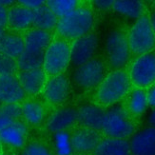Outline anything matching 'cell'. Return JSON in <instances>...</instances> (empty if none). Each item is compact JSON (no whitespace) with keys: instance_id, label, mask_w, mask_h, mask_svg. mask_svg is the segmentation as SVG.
<instances>
[{"instance_id":"6da1fadb","label":"cell","mask_w":155,"mask_h":155,"mask_svg":"<svg viewBox=\"0 0 155 155\" xmlns=\"http://www.w3.org/2000/svg\"><path fill=\"white\" fill-rule=\"evenodd\" d=\"M131 82L129 74L122 71H113L102 80L95 91L96 102L104 107L113 106L129 94Z\"/></svg>"},{"instance_id":"7a4b0ae2","label":"cell","mask_w":155,"mask_h":155,"mask_svg":"<svg viewBox=\"0 0 155 155\" xmlns=\"http://www.w3.org/2000/svg\"><path fill=\"white\" fill-rule=\"evenodd\" d=\"M93 13L86 7L77 8L58 20L56 31L64 39L75 40L91 33L93 27Z\"/></svg>"},{"instance_id":"3957f363","label":"cell","mask_w":155,"mask_h":155,"mask_svg":"<svg viewBox=\"0 0 155 155\" xmlns=\"http://www.w3.org/2000/svg\"><path fill=\"white\" fill-rule=\"evenodd\" d=\"M102 131L107 137L127 140L135 133V125L122 106H113L105 112Z\"/></svg>"},{"instance_id":"277c9868","label":"cell","mask_w":155,"mask_h":155,"mask_svg":"<svg viewBox=\"0 0 155 155\" xmlns=\"http://www.w3.org/2000/svg\"><path fill=\"white\" fill-rule=\"evenodd\" d=\"M131 52L142 55L155 48V31L150 18L143 15L136 20L127 36Z\"/></svg>"},{"instance_id":"5b68a950","label":"cell","mask_w":155,"mask_h":155,"mask_svg":"<svg viewBox=\"0 0 155 155\" xmlns=\"http://www.w3.org/2000/svg\"><path fill=\"white\" fill-rule=\"evenodd\" d=\"M71 64V44L66 40L51 41L44 54L42 69L47 75L63 74Z\"/></svg>"},{"instance_id":"8992f818","label":"cell","mask_w":155,"mask_h":155,"mask_svg":"<svg viewBox=\"0 0 155 155\" xmlns=\"http://www.w3.org/2000/svg\"><path fill=\"white\" fill-rule=\"evenodd\" d=\"M106 53L110 66L114 70L125 67L130 56L127 36L121 31H112L106 40Z\"/></svg>"},{"instance_id":"52a82bcc","label":"cell","mask_w":155,"mask_h":155,"mask_svg":"<svg viewBox=\"0 0 155 155\" xmlns=\"http://www.w3.org/2000/svg\"><path fill=\"white\" fill-rule=\"evenodd\" d=\"M130 82L138 89H145L155 82V52L139 55L130 65Z\"/></svg>"},{"instance_id":"ba28073f","label":"cell","mask_w":155,"mask_h":155,"mask_svg":"<svg viewBox=\"0 0 155 155\" xmlns=\"http://www.w3.org/2000/svg\"><path fill=\"white\" fill-rule=\"evenodd\" d=\"M106 76L104 63L99 59H91L75 69L72 79L75 85L82 90H91L98 87Z\"/></svg>"},{"instance_id":"9c48e42d","label":"cell","mask_w":155,"mask_h":155,"mask_svg":"<svg viewBox=\"0 0 155 155\" xmlns=\"http://www.w3.org/2000/svg\"><path fill=\"white\" fill-rule=\"evenodd\" d=\"M98 46V38L94 33L73 40L71 45V63L76 68L93 59Z\"/></svg>"},{"instance_id":"30bf717a","label":"cell","mask_w":155,"mask_h":155,"mask_svg":"<svg viewBox=\"0 0 155 155\" xmlns=\"http://www.w3.org/2000/svg\"><path fill=\"white\" fill-rule=\"evenodd\" d=\"M28 134V125L22 120H15L0 130V142L12 150H23Z\"/></svg>"},{"instance_id":"8fae6325","label":"cell","mask_w":155,"mask_h":155,"mask_svg":"<svg viewBox=\"0 0 155 155\" xmlns=\"http://www.w3.org/2000/svg\"><path fill=\"white\" fill-rule=\"evenodd\" d=\"M70 91V80L64 74H59L47 79L42 93L49 104L61 105L68 99Z\"/></svg>"},{"instance_id":"7c38bea8","label":"cell","mask_w":155,"mask_h":155,"mask_svg":"<svg viewBox=\"0 0 155 155\" xmlns=\"http://www.w3.org/2000/svg\"><path fill=\"white\" fill-rule=\"evenodd\" d=\"M101 140L102 137L98 130L87 129V127L78 129L71 135L73 152L78 154L93 152Z\"/></svg>"},{"instance_id":"4fadbf2b","label":"cell","mask_w":155,"mask_h":155,"mask_svg":"<svg viewBox=\"0 0 155 155\" xmlns=\"http://www.w3.org/2000/svg\"><path fill=\"white\" fill-rule=\"evenodd\" d=\"M77 122V110L71 107H61L53 111L47 119L46 127L49 132L55 134L67 131Z\"/></svg>"},{"instance_id":"5bb4252c","label":"cell","mask_w":155,"mask_h":155,"mask_svg":"<svg viewBox=\"0 0 155 155\" xmlns=\"http://www.w3.org/2000/svg\"><path fill=\"white\" fill-rule=\"evenodd\" d=\"M129 143L131 155H155V127H147L134 133Z\"/></svg>"},{"instance_id":"9a60e30c","label":"cell","mask_w":155,"mask_h":155,"mask_svg":"<svg viewBox=\"0 0 155 155\" xmlns=\"http://www.w3.org/2000/svg\"><path fill=\"white\" fill-rule=\"evenodd\" d=\"M25 96L16 75H0V101L3 104H19Z\"/></svg>"},{"instance_id":"2e32d148","label":"cell","mask_w":155,"mask_h":155,"mask_svg":"<svg viewBox=\"0 0 155 155\" xmlns=\"http://www.w3.org/2000/svg\"><path fill=\"white\" fill-rule=\"evenodd\" d=\"M17 78L26 95L36 96L43 92L47 82V74L43 69L33 71H19Z\"/></svg>"},{"instance_id":"e0dca14e","label":"cell","mask_w":155,"mask_h":155,"mask_svg":"<svg viewBox=\"0 0 155 155\" xmlns=\"http://www.w3.org/2000/svg\"><path fill=\"white\" fill-rule=\"evenodd\" d=\"M105 112L102 107L96 105H83L77 110V122L82 127L102 130Z\"/></svg>"},{"instance_id":"ac0fdd59","label":"cell","mask_w":155,"mask_h":155,"mask_svg":"<svg viewBox=\"0 0 155 155\" xmlns=\"http://www.w3.org/2000/svg\"><path fill=\"white\" fill-rule=\"evenodd\" d=\"M33 24V11L21 5L12 6L8 11V26L13 31L29 30Z\"/></svg>"},{"instance_id":"d6986e66","label":"cell","mask_w":155,"mask_h":155,"mask_svg":"<svg viewBox=\"0 0 155 155\" xmlns=\"http://www.w3.org/2000/svg\"><path fill=\"white\" fill-rule=\"evenodd\" d=\"M92 155H131L130 143L125 139L102 138Z\"/></svg>"},{"instance_id":"ffe728a7","label":"cell","mask_w":155,"mask_h":155,"mask_svg":"<svg viewBox=\"0 0 155 155\" xmlns=\"http://www.w3.org/2000/svg\"><path fill=\"white\" fill-rule=\"evenodd\" d=\"M22 118L27 125L37 127L43 123L46 118V109L44 105L36 100H26L21 105Z\"/></svg>"},{"instance_id":"44dd1931","label":"cell","mask_w":155,"mask_h":155,"mask_svg":"<svg viewBox=\"0 0 155 155\" xmlns=\"http://www.w3.org/2000/svg\"><path fill=\"white\" fill-rule=\"evenodd\" d=\"M25 50L45 52L51 42V35L50 31L38 29H31L24 35Z\"/></svg>"},{"instance_id":"7402d4cb","label":"cell","mask_w":155,"mask_h":155,"mask_svg":"<svg viewBox=\"0 0 155 155\" xmlns=\"http://www.w3.org/2000/svg\"><path fill=\"white\" fill-rule=\"evenodd\" d=\"M25 50L24 37L15 32H4L0 39V52L17 59Z\"/></svg>"},{"instance_id":"603a6c76","label":"cell","mask_w":155,"mask_h":155,"mask_svg":"<svg viewBox=\"0 0 155 155\" xmlns=\"http://www.w3.org/2000/svg\"><path fill=\"white\" fill-rule=\"evenodd\" d=\"M59 18L46 4L33 11V24L35 29L50 31L56 29Z\"/></svg>"},{"instance_id":"cb8c5ba5","label":"cell","mask_w":155,"mask_h":155,"mask_svg":"<svg viewBox=\"0 0 155 155\" xmlns=\"http://www.w3.org/2000/svg\"><path fill=\"white\" fill-rule=\"evenodd\" d=\"M112 9L121 15L136 20L142 17L145 12L144 3L137 0H116L113 2Z\"/></svg>"},{"instance_id":"d4e9b609","label":"cell","mask_w":155,"mask_h":155,"mask_svg":"<svg viewBox=\"0 0 155 155\" xmlns=\"http://www.w3.org/2000/svg\"><path fill=\"white\" fill-rule=\"evenodd\" d=\"M45 52H38L24 50L17 59V67L19 71H33L42 69Z\"/></svg>"},{"instance_id":"484cf974","label":"cell","mask_w":155,"mask_h":155,"mask_svg":"<svg viewBox=\"0 0 155 155\" xmlns=\"http://www.w3.org/2000/svg\"><path fill=\"white\" fill-rule=\"evenodd\" d=\"M147 92L144 89H135L133 90L127 99V110L129 113H131L133 116H140L147 110Z\"/></svg>"},{"instance_id":"4316f807","label":"cell","mask_w":155,"mask_h":155,"mask_svg":"<svg viewBox=\"0 0 155 155\" xmlns=\"http://www.w3.org/2000/svg\"><path fill=\"white\" fill-rule=\"evenodd\" d=\"M46 5L60 19L74 11L78 7L76 0H49Z\"/></svg>"},{"instance_id":"83f0119b","label":"cell","mask_w":155,"mask_h":155,"mask_svg":"<svg viewBox=\"0 0 155 155\" xmlns=\"http://www.w3.org/2000/svg\"><path fill=\"white\" fill-rule=\"evenodd\" d=\"M53 147L56 155H72L71 135L68 131H60L53 134Z\"/></svg>"},{"instance_id":"f1b7e54d","label":"cell","mask_w":155,"mask_h":155,"mask_svg":"<svg viewBox=\"0 0 155 155\" xmlns=\"http://www.w3.org/2000/svg\"><path fill=\"white\" fill-rule=\"evenodd\" d=\"M17 71L16 60L0 52V75H15Z\"/></svg>"},{"instance_id":"f546056e","label":"cell","mask_w":155,"mask_h":155,"mask_svg":"<svg viewBox=\"0 0 155 155\" xmlns=\"http://www.w3.org/2000/svg\"><path fill=\"white\" fill-rule=\"evenodd\" d=\"M20 155H51V153L44 144L32 142L23 147Z\"/></svg>"},{"instance_id":"4dcf8cb0","label":"cell","mask_w":155,"mask_h":155,"mask_svg":"<svg viewBox=\"0 0 155 155\" xmlns=\"http://www.w3.org/2000/svg\"><path fill=\"white\" fill-rule=\"evenodd\" d=\"M19 5H21L25 8L31 10V11H35L40 7H42L43 5H45V1L43 0H21V1L18 2Z\"/></svg>"},{"instance_id":"1f68e13d","label":"cell","mask_w":155,"mask_h":155,"mask_svg":"<svg viewBox=\"0 0 155 155\" xmlns=\"http://www.w3.org/2000/svg\"><path fill=\"white\" fill-rule=\"evenodd\" d=\"M113 2L114 1H112V0H96V1H93V4L98 10L107 11L112 8Z\"/></svg>"},{"instance_id":"d6a6232c","label":"cell","mask_w":155,"mask_h":155,"mask_svg":"<svg viewBox=\"0 0 155 155\" xmlns=\"http://www.w3.org/2000/svg\"><path fill=\"white\" fill-rule=\"evenodd\" d=\"M8 11L9 9L0 5V29L4 30L8 26Z\"/></svg>"},{"instance_id":"836d02e7","label":"cell","mask_w":155,"mask_h":155,"mask_svg":"<svg viewBox=\"0 0 155 155\" xmlns=\"http://www.w3.org/2000/svg\"><path fill=\"white\" fill-rule=\"evenodd\" d=\"M147 98L149 106L155 107V86L150 87V89L147 92Z\"/></svg>"},{"instance_id":"e575fe53","label":"cell","mask_w":155,"mask_h":155,"mask_svg":"<svg viewBox=\"0 0 155 155\" xmlns=\"http://www.w3.org/2000/svg\"><path fill=\"white\" fill-rule=\"evenodd\" d=\"M149 124H150V127H155V110L151 111V113L150 114L149 116Z\"/></svg>"},{"instance_id":"d590c367","label":"cell","mask_w":155,"mask_h":155,"mask_svg":"<svg viewBox=\"0 0 155 155\" xmlns=\"http://www.w3.org/2000/svg\"><path fill=\"white\" fill-rule=\"evenodd\" d=\"M13 4H15V2L13 1H11V0H0V5L3 6V7H9V6H13Z\"/></svg>"},{"instance_id":"8d00e7d4","label":"cell","mask_w":155,"mask_h":155,"mask_svg":"<svg viewBox=\"0 0 155 155\" xmlns=\"http://www.w3.org/2000/svg\"><path fill=\"white\" fill-rule=\"evenodd\" d=\"M150 23H151L152 28H153V30H154V31H155V11H154V12L152 13L151 18H150Z\"/></svg>"},{"instance_id":"74e56055","label":"cell","mask_w":155,"mask_h":155,"mask_svg":"<svg viewBox=\"0 0 155 155\" xmlns=\"http://www.w3.org/2000/svg\"><path fill=\"white\" fill-rule=\"evenodd\" d=\"M3 33H4V31L0 29V39H1V37H2V35H3Z\"/></svg>"},{"instance_id":"f35d334b","label":"cell","mask_w":155,"mask_h":155,"mask_svg":"<svg viewBox=\"0 0 155 155\" xmlns=\"http://www.w3.org/2000/svg\"><path fill=\"white\" fill-rule=\"evenodd\" d=\"M2 147H3V145L1 144V142H0V154L2 153Z\"/></svg>"},{"instance_id":"ab89813d","label":"cell","mask_w":155,"mask_h":155,"mask_svg":"<svg viewBox=\"0 0 155 155\" xmlns=\"http://www.w3.org/2000/svg\"><path fill=\"white\" fill-rule=\"evenodd\" d=\"M0 155H15V154H12V153H1Z\"/></svg>"},{"instance_id":"60d3db41","label":"cell","mask_w":155,"mask_h":155,"mask_svg":"<svg viewBox=\"0 0 155 155\" xmlns=\"http://www.w3.org/2000/svg\"><path fill=\"white\" fill-rule=\"evenodd\" d=\"M1 107H2V102L0 101V110H1Z\"/></svg>"}]
</instances>
